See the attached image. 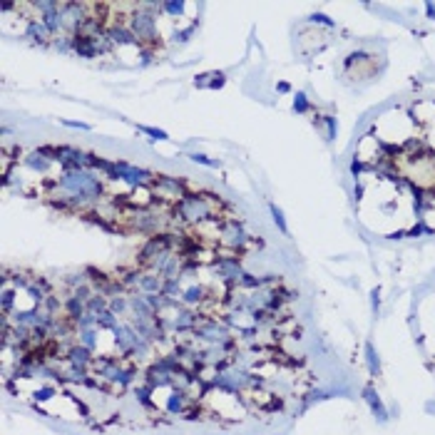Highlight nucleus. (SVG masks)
Wrapping results in <instances>:
<instances>
[{
	"mask_svg": "<svg viewBox=\"0 0 435 435\" xmlns=\"http://www.w3.org/2000/svg\"><path fill=\"white\" fill-rule=\"evenodd\" d=\"M162 10L169 15H182L184 13V3H162Z\"/></svg>",
	"mask_w": 435,
	"mask_h": 435,
	"instance_id": "nucleus-14",
	"label": "nucleus"
},
{
	"mask_svg": "<svg viewBox=\"0 0 435 435\" xmlns=\"http://www.w3.org/2000/svg\"><path fill=\"white\" fill-rule=\"evenodd\" d=\"M194 85L197 87H209V90H219V87L224 85V75L222 72H204V75H199L197 80H194Z\"/></svg>",
	"mask_w": 435,
	"mask_h": 435,
	"instance_id": "nucleus-8",
	"label": "nucleus"
},
{
	"mask_svg": "<svg viewBox=\"0 0 435 435\" xmlns=\"http://www.w3.org/2000/svg\"><path fill=\"white\" fill-rule=\"evenodd\" d=\"M25 164H28L33 172L48 174V172H50V167H52V159H50V157H45L40 149H33V152H28V155H25Z\"/></svg>",
	"mask_w": 435,
	"mask_h": 435,
	"instance_id": "nucleus-7",
	"label": "nucleus"
},
{
	"mask_svg": "<svg viewBox=\"0 0 435 435\" xmlns=\"http://www.w3.org/2000/svg\"><path fill=\"white\" fill-rule=\"evenodd\" d=\"M104 35L110 37V42H112L115 48H127V45H132V48L139 50V40L135 37V33L129 30L127 23H112L110 28L104 30Z\"/></svg>",
	"mask_w": 435,
	"mask_h": 435,
	"instance_id": "nucleus-4",
	"label": "nucleus"
},
{
	"mask_svg": "<svg viewBox=\"0 0 435 435\" xmlns=\"http://www.w3.org/2000/svg\"><path fill=\"white\" fill-rule=\"evenodd\" d=\"M33 396H35V400H50L52 396H57V390L48 385V388H40V390H35Z\"/></svg>",
	"mask_w": 435,
	"mask_h": 435,
	"instance_id": "nucleus-13",
	"label": "nucleus"
},
{
	"mask_svg": "<svg viewBox=\"0 0 435 435\" xmlns=\"http://www.w3.org/2000/svg\"><path fill=\"white\" fill-rule=\"evenodd\" d=\"M164 289V278L155 271H142L139 278V294H162Z\"/></svg>",
	"mask_w": 435,
	"mask_h": 435,
	"instance_id": "nucleus-6",
	"label": "nucleus"
},
{
	"mask_svg": "<svg viewBox=\"0 0 435 435\" xmlns=\"http://www.w3.org/2000/svg\"><path fill=\"white\" fill-rule=\"evenodd\" d=\"M189 159H191V162H199V164H204V167H219V162H216V159H209V157H204V155H197V152H194V155H189Z\"/></svg>",
	"mask_w": 435,
	"mask_h": 435,
	"instance_id": "nucleus-15",
	"label": "nucleus"
},
{
	"mask_svg": "<svg viewBox=\"0 0 435 435\" xmlns=\"http://www.w3.org/2000/svg\"><path fill=\"white\" fill-rule=\"evenodd\" d=\"M269 209H271V216H274L278 231H281V234H289V226H286V222H284V211H281L276 204H269Z\"/></svg>",
	"mask_w": 435,
	"mask_h": 435,
	"instance_id": "nucleus-10",
	"label": "nucleus"
},
{
	"mask_svg": "<svg viewBox=\"0 0 435 435\" xmlns=\"http://www.w3.org/2000/svg\"><path fill=\"white\" fill-rule=\"evenodd\" d=\"M25 33L33 42H40V45H52V40H55V35L48 30V25L42 20H28Z\"/></svg>",
	"mask_w": 435,
	"mask_h": 435,
	"instance_id": "nucleus-5",
	"label": "nucleus"
},
{
	"mask_svg": "<svg viewBox=\"0 0 435 435\" xmlns=\"http://www.w3.org/2000/svg\"><path fill=\"white\" fill-rule=\"evenodd\" d=\"M65 124H68V127H80V129H90L85 122H70V120H65Z\"/></svg>",
	"mask_w": 435,
	"mask_h": 435,
	"instance_id": "nucleus-17",
	"label": "nucleus"
},
{
	"mask_svg": "<svg viewBox=\"0 0 435 435\" xmlns=\"http://www.w3.org/2000/svg\"><path fill=\"white\" fill-rule=\"evenodd\" d=\"M139 132H144V135H149L152 139H169V137H167V132H164V129H155V127H144V124H139Z\"/></svg>",
	"mask_w": 435,
	"mask_h": 435,
	"instance_id": "nucleus-12",
	"label": "nucleus"
},
{
	"mask_svg": "<svg viewBox=\"0 0 435 435\" xmlns=\"http://www.w3.org/2000/svg\"><path fill=\"white\" fill-rule=\"evenodd\" d=\"M363 396H365L368 405H371V410L378 416V420H385V418H388V413H385V408H383V403H381V398H378L376 390H373V388H365V390H363Z\"/></svg>",
	"mask_w": 435,
	"mask_h": 435,
	"instance_id": "nucleus-9",
	"label": "nucleus"
},
{
	"mask_svg": "<svg viewBox=\"0 0 435 435\" xmlns=\"http://www.w3.org/2000/svg\"><path fill=\"white\" fill-rule=\"evenodd\" d=\"M306 107H309V104H306V97H303V95H296V100H294V110L303 112Z\"/></svg>",
	"mask_w": 435,
	"mask_h": 435,
	"instance_id": "nucleus-16",
	"label": "nucleus"
},
{
	"mask_svg": "<svg viewBox=\"0 0 435 435\" xmlns=\"http://www.w3.org/2000/svg\"><path fill=\"white\" fill-rule=\"evenodd\" d=\"M191 189L189 182L184 179H177V177H169V174H155L149 182V191H155V197H159L162 202H179L182 197H187Z\"/></svg>",
	"mask_w": 435,
	"mask_h": 435,
	"instance_id": "nucleus-3",
	"label": "nucleus"
},
{
	"mask_svg": "<svg viewBox=\"0 0 435 435\" xmlns=\"http://www.w3.org/2000/svg\"><path fill=\"white\" fill-rule=\"evenodd\" d=\"M365 353H368V368H371V373L378 376L381 373V365H378V358H376V351L371 343H365Z\"/></svg>",
	"mask_w": 435,
	"mask_h": 435,
	"instance_id": "nucleus-11",
	"label": "nucleus"
},
{
	"mask_svg": "<svg viewBox=\"0 0 435 435\" xmlns=\"http://www.w3.org/2000/svg\"><path fill=\"white\" fill-rule=\"evenodd\" d=\"M222 209H224V204L219 202L216 194H211V191H204V194L189 191L187 197H182L179 202L172 204V216L177 222L197 226V224H204V222L214 219V216H226Z\"/></svg>",
	"mask_w": 435,
	"mask_h": 435,
	"instance_id": "nucleus-1",
	"label": "nucleus"
},
{
	"mask_svg": "<svg viewBox=\"0 0 435 435\" xmlns=\"http://www.w3.org/2000/svg\"><path fill=\"white\" fill-rule=\"evenodd\" d=\"M129 30L135 33V37L139 40V48L152 45V48H159L162 40H159V28H157V15L155 13H147V10H137L129 15L127 20Z\"/></svg>",
	"mask_w": 435,
	"mask_h": 435,
	"instance_id": "nucleus-2",
	"label": "nucleus"
}]
</instances>
